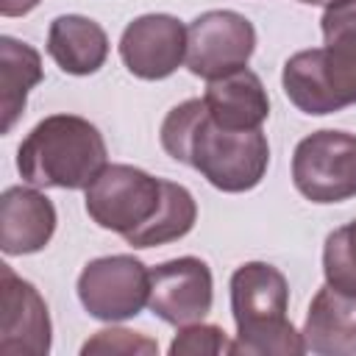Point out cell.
<instances>
[{"mask_svg": "<svg viewBox=\"0 0 356 356\" xmlns=\"http://www.w3.org/2000/svg\"><path fill=\"white\" fill-rule=\"evenodd\" d=\"M300 334L312 353L356 356V295L339 292L331 284L320 286Z\"/></svg>", "mask_w": 356, "mask_h": 356, "instance_id": "4fadbf2b", "label": "cell"}, {"mask_svg": "<svg viewBox=\"0 0 356 356\" xmlns=\"http://www.w3.org/2000/svg\"><path fill=\"white\" fill-rule=\"evenodd\" d=\"M103 167V134L78 114L44 117L17 150V170L22 181L42 189H86Z\"/></svg>", "mask_w": 356, "mask_h": 356, "instance_id": "3957f363", "label": "cell"}, {"mask_svg": "<svg viewBox=\"0 0 356 356\" xmlns=\"http://www.w3.org/2000/svg\"><path fill=\"white\" fill-rule=\"evenodd\" d=\"M120 58L131 75L161 81L186 61V28L170 14L136 17L120 36Z\"/></svg>", "mask_w": 356, "mask_h": 356, "instance_id": "30bf717a", "label": "cell"}, {"mask_svg": "<svg viewBox=\"0 0 356 356\" xmlns=\"http://www.w3.org/2000/svg\"><path fill=\"white\" fill-rule=\"evenodd\" d=\"M300 3H312V6H328V3H334V0H300Z\"/></svg>", "mask_w": 356, "mask_h": 356, "instance_id": "7402d4cb", "label": "cell"}, {"mask_svg": "<svg viewBox=\"0 0 356 356\" xmlns=\"http://www.w3.org/2000/svg\"><path fill=\"white\" fill-rule=\"evenodd\" d=\"M3 320L0 353L6 356H44L50 350V314L47 303L33 284L22 281L8 264L0 267Z\"/></svg>", "mask_w": 356, "mask_h": 356, "instance_id": "8fae6325", "label": "cell"}, {"mask_svg": "<svg viewBox=\"0 0 356 356\" xmlns=\"http://www.w3.org/2000/svg\"><path fill=\"white\" fill-rule=\"evenodd\" d=\"M156 350L159 345L153 339L125 331V328H103L81 348L83 356L89 353H156Z\"/></svg>", "mask_w": 356, "mask_h": 356, "instance_id": "ffe728a7", "label": "cell"}, {"mask_svg": "<svg viewBox=\"0 0 356 356\" xmlns=\"http://www.w3.org/2000/svg\"><path fill=\"white\" fill-rule=\"evenodd\" d=\"M56 231L53 203L28 186H8L0 197V248L6 256L42 250Z\"/></svg>", "mask_w": 356, "mask_h": 356, "instance_id": "7c38bea8", "label": "cell"}, {"mask_svg": "<svg viewBox=\"0 0 356 356\" xmlns=\"http://www.w3.org/2000/svg\"><path fill=\"white\" fill-rule=\"evenodd\" d=\"M42 81V56L14 39V36H3L0 39V114H3V125L0 131L8 134L14 128V122L19 120L28 92Z\"/></svg>", "mask_w": 356, "mask_h": 356, "instance_id": "2e32d148", "label": "cell"}, {"mask_svg": "<svg viewBox=\"0 0 356 356\" xmlns=\"http://www.w3.org/2000/svg\"><path fill=\"white\" fill-rule=\"evenodd\" d=\"M161 203V178L131 164H106L86 186V214L106 231L131 234L142 228Z\"/></svg>", "mask_w": 356, "mask_h": 356, "instance_id": "8992f818", "label": "cell"}, {"mask_svg": "<svg viewBox=\"0 0 356 356\" xmlns=\"http://www.w3.org/2000/svg\"><path fill=\"white\" fill-rule=\"evenodd\" d=\"M42 0H0V14L3 17H25L28 11H33Z\"/></svg>", "mask_w": 356, "mask_h": 356, "instance_id": "44dd1931", "label": "cell"}, {"mask_svg": "<svg viewBox=\"0 0 356 356\" xmlns=\"http://www.w3.org/2000/svg\"><path fill=\"white\" fill-rule=\"evenodd\" d=\"M161 147L175 161L195 167L222 192H248L259 186L270 164V145L261 128L228 131L217 125L203 97H192L164 117Z\"/></svg>", "mask_w": 356, "mask_h": 356, "instance_id": "6da1fadb", "label": "cell"}, {"mask_svg": "<svg viewBox=\"0 0 356 356\" xmlns=\"http://www.w3.org/2000/svg\"><path fill=\"white\" fill-rule=\"evenodd\" d=\"M195 220H197V206H195L192 192L181 184L161 181V203H159L156 214L142 228L125 234V242L134 248L167 245V242L186 236L192 231Z\"/></svg>", "mask_w": 356, "mask_h": 356, "instance_id": "e0dca14e", "label": "cell"}, {"mask_svg": "<svg viewBox=\"0 0 356 356\" xmlns=\"http://www.w3.org/2000/svg\"><path fill=\"white\" fill-rule=\"evenodd\" d=\"M256 31L236 11H206L186 28V67L192 75L217 81L248 67Z\"/></svg>", "mask_w": 356, "mask_h": 356, "instance_id": "ba28073f", "label": "cell"}, {"mask_svg": "<svg viewBox=\"0 0 356 356\" xmlns=\"http://www.w3.org/2000/svg\"><path fill=\"white\" fill-rule=\"evenodd\" d=\"M78 298L97 320L136 317L150 300V270L128 253L95 259L78 275Z\"/></svg>", "mask_w": 356, "mask_h": 356, "instance_id": "52a82bcc", "label": "cell"}, {"mask_svg": "<svg viewBox=\"0 0 356 356\" xmlns=\"http://www.w3.org/2000/svg\"><path fill=\"white\" fill-rule=\"evenodd\" d=\"M214 281L206 261L181 256L150 270V312L170 325L200 323L211 312Z\"/></svg>", "mask_w": 356, "mask_h": 356, "instance_id": "9c48e42d", "label": "cell"}, {"mask_svg": "<svg viewBox=\"0 0 356 356\" xmlns=\"http://www.w3.org/2000/svg\"><path fill=\"white\" fill-rule=\"evenodd\" d=\"M172 356H217V353H231V342L225 339V331L220 325H203V323H189L181 325L178 337L170 345Z\"/></svg>", "mask_w": 356, "mask_h": 356, "instance_id": "d6986e66", "label": "cell"}, {"mask_svg": "<svg viewBox=\"0 0 356 356\" xmlns=\"http://www.w3.org/2000/svg\"><path fill=\"white\" fill-rule=\"evenodd\" d=\"M50 58L70 75H92L106 64L108 36L106 31L81 14H61L50 22L47 33Z\"/></svg>", "mask_w": 356, "mask_h": 356, "instance_id": "9a60e30c", "label": "cell"}, {"mask_svg": "<svg viewBox=\"0 0 356 356\" xmlns=\"http://www.w3.org/2000/svg\"><path fill=\"white\" fill-rule=\"evenodd\" d=\"M203 103L209 108V117L228 131H256L270 114L264 83L250 70L209 81Z\"/></svg>", "mask_w": 356, "mask_h": 356, "instance_id": "5bb4252c", "label": "cell"}, {"mask_svg": "<svg viewBox=\"0 0 356 356\" xmlns=\"http://www.w3.org/2000/svg\"><path fill=\"white\" fill-rule=\"evenodd\" d=\"M289 286L281 270L267 261H248L231 275V312L236 323V339L231 353H303V334L286 320Z\"/></svg>", "mask_w": 356, "mask_h": 356, "instance_id": "277c9868", "label": "cell"}, {"mask_svg": "<svg viewBox=\"0 0 356 356\" xmlns=\"http://www.w3.org/2000/svg\"><path fill=\"white\" fill-rule=\"evenodd\" d=\"M295 189L312 203H342L356 195V136L345 131H314L298 142L292 156Z\"/></svg>", "mask_w": 356, "mask_h": 356, "instance_id": "5b68a950", "label": "cell"}, {"mask_svg": "<svg viewBox=\"0 0 356 356\" xmlns=\"http://www.w3.org/2000/svg\"><path fill=\"white\" fill-rule=\"evenodd\" d=\"M323 47L300 50L284 64V95L303 114H334L356 103V0L323 11Z\"/></svg>", "mask_w": 356, "mask_h": 356, "instance_id": "7a4b0ae2", "label": "cell"}, {"mask_svg": "<svg viewBox=\"0 0 356 356\" xmlns=\"http://www.w3.org/2000/svg\"><path fill=\"white\" fill-rule=\"evenodd\" d=\"M323 273L325 284L356 295V220L328 234L323 248Z\"/></svg>", "mask_w": 356, "mask_h": 356, "instance_id": "ac0fdd59", "label": "cell"}]
</instances>
